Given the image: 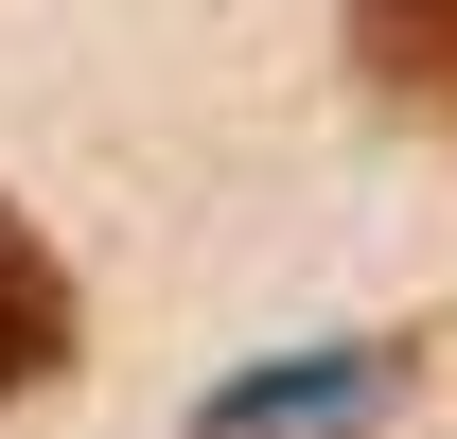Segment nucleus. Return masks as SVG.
I'll return each instance as SVG.
<instances>
[{
    "instance_id": "nucleus-1",
    "label": "nucleus",
    "mask_w": 457,
    "mask_h": 439,
    "mask_svg": "<svg viewBox=\"0 0 457 439\" xmlns=\"http://www.w3.org/2000/svg\"><path fill=\"white\" fill-rule=\"evenodd\" d=\"M387 352H299V369H246V386H212L194 404V439H370L387 422Z\"/></svg>"
},
{
    "instance_id": "nucleus-2",
    "label": "nucleus",
    "mask_w": 457,
    "mask_h": 439,
    "mask_svg": "<svg viewBox=\"0 0 457 439\" xmlns=\"http://www.w3.org/2000/svg\"><path fill=\"white\" fill-rule=\"evenodd\" d=\"M352 70H370L387 106L457 123V0H352Z\"/></svg>"
},
{
    "instance_id": "nucleus-3",
    "label": "nucleus",
    "mask_w": 457,
    "mask_h": 439,
    "mask_svg": "<svg viewBox=\"0 0 457 439\" xmlns=\"http://www.w3.org/2000/svg\"><path fill=\"white\" fill-rule=\"evenodd\" d=\"M71 352V264L36 246V211H0V404Z\"/></svg>"
}]
</instances>
